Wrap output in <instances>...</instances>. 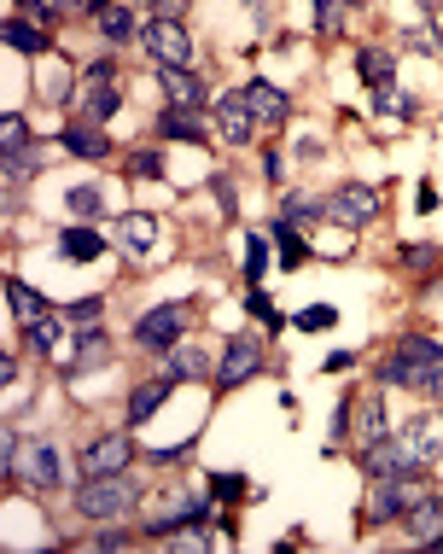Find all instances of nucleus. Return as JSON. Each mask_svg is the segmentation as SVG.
<instances>
[{
	"mask_svg": "<svg viewBox=\"0 0 443 554\" xmlns=\"http://www.w3.org/2000/svg\"><path fill=\"white\" fill-rule=\"evenodd\" d=\"M129 508H135V485H129L123 473H111V479H88V485L76 490V514H82V520H94V525L123 520Z\"/></svg>",
	"mask_w": 443,
	"mask_h": 554,
	"instance_id": "1",
	"label": "nucleus"
},
{
	"mask_svg": "<svg viewBox=\"0 0 443 554\" xmlns=\"http://www.w3.org/2000/svg\"><path fill=\"white\" fill-rule=\"evenodd\" d=\"M438 362H443V350L432 339H403V345L379 362V385H426V374Z\"/></svg>",
	"mask_w": 443,
	"mask_h": 554,
	"instance_id": "2",
	"label": "nucleus"
},
{
	"mask_svg": "<svg viewBox=\"0 0 443 554\" xmlns=\"http://www.w3.org/2000/svg\"><path fill=\"white\" fill-rule=\"evenodd\" d=\"M140 41H146V59H152V65H181V70H187V65H193V53H199L175 18H152V24L140 30Z\"/></svg>",
	"mask_w": 443,
	"mask_h": 554,
	"instance_id": "3",
	"label": "nucleus"
},
{
	"mask_svg": "<svg viewBox=\"0 0 443 554\" xmlns=\"http://www.w3.org/2000/svg\"><path fill=\"white\" fill-rule=\"evenodd\" d=\"M135 461V444H129V432H111V438H94L88 450H82V479H111V473H123Z\"/></svg>",
	"mask_w": 443,
	"mask_h": 554,
	"instance_id": "4",
	"label": "nucleus"
},
{
	"mask_svg": "<svg viewBox=\"0 0 443 554\" xmlns=\"http://www.w3.org/2000/svg\"><path fill=\"white\" fill-rule=\"evenodd\" d=\"M181 327H187V304H158L135 321V345L146 350H170L181 345Z\"/></svg>",
	"mask_w": 443,
	"mask_h": 554,
	"instance_id": "5",
	"label": "nucleus"
},
{
	"mask_svg": "<svg viewBox=\"0 0 443 554\" xmlns=\"http://www.w3.org/2000/svg\"><path fill=\"white\" fill-rule=\"evenodd\" d=\"M327 216L344 222V228H368V222L379 216V193L368 187V181H344L339 193L327 199Z\"/></svg>",
	"mask_w": 443,
	"mask_h": 554,
	"instance_id": "6",
	"label": "nucleus"
},
{
	"mask_svg": "<svg viewBox=\"0 0 443 554\" xmlns=\"http://www.w3.org/2000/svg\"><path fill=\"white\" fill-rule=\"evenodd\" d=\"M414 467H420V461L409 455V444H403V438H391V432L374 438L368 455H362V473H368V479H409Z\"/></svg>",
	"mask_w": 443,
	"mask_h": 554,
	"instance_id": "7",
	"label": "nucleus"
},
{
	"mask_svg": "<svg viewBox=\"0 0 443 554\" xmlns=\"http://www.w3.org/2000/svg\"><path fill=\"white\" fill-rule=\"evenodd\" d=\"M111 245L123 251V257H135V263H146V257H158V222L152 216H117L111 222Z\"/></svg>",
	"mask_w": 443,
	"mask_h": 554,
	"instance_id": "8",
	"label": "nucleus"
},
{
	"mask_svg": "<svg viewBox=\"0 0 443 554\" xmlns=\"http://www.w3.org/2000/svg\"><path fill=\"white\" fill-rule=\"evenodd\" d=\"M18 473H24L30 485H41V490L65 485V467H59V444H53V438H35V444H24V450H18Z\"/></svg>",
	"mask_w": 443,
	"mask_h": 554,
	"instance_id": "9",
	"label": "nucleus"
},
{
	"mask_svg": "<svg viewBox=\"0 0 443 554\" xmlns=\"http://www.w3.org/2000/svg\"><path fill=\"white\" fill-rule=\"evenodd\" d=\"M82 100H88V117L94 123H105V117H117V105H123V94H117V76H111V65H88V76H82Z\"/></svg>",
	"mask_w": 443,
	"mask_h": 554,
	"instance_id": "10",
	"label": "nucleus"
},
{
	"mask_svg": "<svg viewBox=\"0 0 443 554\" xmlns=\"http://www.w3.org/2000/svg\"><path fill=\"white\" fill-rule=\"evenodd\" d=\"M216 129L228 146H251V129H257V111L245 105V94H222L216 100Z\"/></svg>",
	"mask_w": 443,
	"mask_h": 554,
	"instance_id": "11",
	"label": "nucleus"
},
{
	"mask_svg": "<svg viewBox=\"0 0 443 554\" xmlns=\"http://www.w3.org/2000/svg\"><path fill=\"white\" fill-rule=\"evenodd\" d=\"M397 438H403V444H409V455L426 467V461H438V455H443V415H414Z\"/></svg>",
	"mask_w": 443,
	"mask_h": 554,
	"instance_id": "12",
	"label": "nucleus"
},
{
	"mask_svg": "<svg viewBox=\"0 0 443 554\" xmlns=\"http://www.w3.org/2000/svg\"><path fill=\"white\" fill-rule=\"evenodd\" d=\"M59 362H65L70 374H88V368L111 362V339H105L100 327H88V321H82V327H76V350H65Z\"/></svg>",
	"mask_w": 443,
	"mask_h": 554,
	"instance_id": "13",
	"label": "nucleus"
},
{
	"mask_svg": "<svg viewBox=\"0 0 443 554\" xmlns=\"http://www.w3.org/2000/svg\"><path fill=\"white\" fill-rule=\"evenodd\" d=\"M374 496H368V520H403L414 502H420V490H409L403 479H374Z\"/></svg>",
	"mask_w": 443,
	"mask_h": 554,
	"instance_id": "14",
	"label": "nucleus"
},
{
	"mask_svg": "<svg viewBox=\"0 0 443 554\" xmlns=\"http://www.w3.org/2000/svg\"><path fill=\"white\" fill-rule=\"evenodd\" d=\"M257 362H263L257 339H245V333H239V339H228V350H222V374H216V380H222V385H245L251 374H257Z\"/></svg>",
	"mask_w": 443,
	"mask_h": 554,
	"instance_id": "15",
	"label": "nucleus"
},
{
	"mask_svg": "<svg viewBox=\"0 0 443 554\" xmlns=\"http://www.w3.org/2000/svg\"><path fill=\"white\" fill-rule=\"evenodd\" d=\"M175 374H158V380H146V385H135V397H129V426H146V420L158 415L164 403H170V391H175Z\"/></svg>",
	"mask_w": 443,
	"mask_h": 554,
	"instance_id": "16",
	"label": "nucleus"
},
{
	"mask_svg": "<svg viewBox=\"0 0 443 554\" xmlns=\"http://www.w3.org/2000/svg\"><path fill=\"white\" fill-rule=\"evenodd\" d=\"M239 94H245V105L257 111V123H269V129H280V123L292 117V100H286L274 82H251V88H239Z\"/></svg>",
	"mask_w": 443,
	"mask_h": 554,
	"instance_id": "17",
	"label": "nucleus"
},
{
	"mask_svg": "<svg viewBox=\"0 0 443 554\" xmlns=\"http://www.w3.org/2000/svg\"><path fill=\"white\" fill-rule=\"evenodd\" d=\"M65 152L70 158H88V164H100V158H111V140L100 135V123H70L65 135Z\"/></svg>",
	"mask_w": 443,
	"mask_h": 554,
	"instance_id": "18",
	"label": "nucleus"
},
{
	"mask_svg": "<svg viewBox=\"0 0 443 554\" xmlns=\"http://www.w3.org/2000/svg\"><path fill=\"white\" fill-rule=\"evenodd\" d=\"M158 82L170 88V105H187V111H199V105H205V82H199L193 70H181V65H158Z\"/></svg>",
	"mask_w": 443,
	"mask_h": 554,
	"instance_id": "19",
	"label": "nucleus"
},
{
	"mask_svg": "<svg viewBox=\"0 0 443 554\" xmlns=\"http://www.w3.org/2000/svg\"><path fill=\"white\" fill-rule=\"evenodd\" d=\"M403 525H409L414 543H432V537L443 531V496H420L409 514H403Z\"/></svg>",
	"mask_w": 443,
	"mask_h": 554,
	"instance_id": "20",
	"label": "nucleus"
},
{
	"mask_svg": "<svg viewBox=\"0 0 443 554\" xmlns=\"http://www.w3.org/2000/svg\"><path fill=\"white\" fill-rule=\"evenodd\" d=\"M105 245H111V234H94V228H65L59 234V251H65L70 263H94Z\"/></svg>",
	"mask_w": 443,
	"mask_h": 554,
	"instance_id": "21",
	"label": "nucleus"
},
{
	"mask_svg": "<svg viewBox=\"0 0 443 554\" xmlns=\"http://www.w3.org/2000/svg\"><path fill=\"white\" fill-rule=\"evenodd\" d=\"M205 368V345H170V356H164V374H175V380H205Z\"/></svg>",
	"mask_w": 443,
	"mask_h": 554,
	"instance_id": "22",
	"label": "nucleus"
},
{
	"mask_svg": "<svg viewBox=\"0 0 443 554\" xmlns=\"http://www.w3.org/2000/svg\"><path fill=\"white\" fill-rule=\"evenodd\" d=\"M362 76H368V88H391L397 82V53L391 47H362Z\"/></svg>",
	"mask_w": 443,
	"mask_h": 554,
	"instance_id": "23",
	"label": "nucleus"
},
{
	"mask_svg": "<svg viewBox=\"0 0 443 554\" xmlns=\"http://www.w3.org/2000/svg\"><path fill=\"white\" fill-rule=\"evenodd\" d=\"M94 24H100L105 41H129V35H135V18H129V6H117V0H100V6H94Z\"/></svg>",
	"mask_w": 443,
	"mask_h": 554,
	"instance_id": "24",
	"label": "nucleus"
},
{
	"mask_svg": "<svg viewBox=\"0 0 443 554\" xmlns=\"http://www.w3.org/2000/svg\"><path fill=\"white\" fill-rule=\"evenodd\" d=\"M158 135L164 140H205V123H199L187 105H170V111L158 117Z\"/></svg>",
	"mask_w": 443,
	"mask_h": 554,
	"instance_id": "25",
	"label": "nucleus"
},
{
	"mask_svg": "<svg viewBox=\"0 0 443 554\" xmlns=\"http://www.w3.org/2000/svg\"><path fill=\"white\" fill-rule=\"evenodd\" d=\"M59 333H65L59 315H35V321H24V339H30V350H41V356H59Z\"/></svg>",
	"mask_w": 443,
	"mask_h": 554,
	"instance_id": "26",
	"label": "nucleus"
},
{
	"mask_svg": "<svg viewBox=\"0 0 443 554\" xmlns=\"http://www.w3.org/2000/svg\"><path fill=\"white\" fill-rule=\"evenodd\" d=\"M0 41H6V47H18L24 59H35V53H47V35L35 30V24H18V18H6V30H0Z\"/></svg>",
	"mask_w": 443,
	"mask_h": 554,
	"instance_id": "27",
	"label": "nucleus"
},
{
	"mask_svg": "<svg viewBox=\"0 0 443 554\" xmlns=\"http://www.w3.org/2000/svg\"><path fill=\"white\" fill-rule=\"evenodd\" d=\"M274 240H280V263H286V269H298V263H304V257H309V245L298 240V228H292V216H280V222H274Z\"/></svg>",
	"mask_w": 443,
	"mask_h": 554,
	"instance_id": "28",
	"label": "nucleus"
},
{
	"mask_svg": "<svg viewBox=\"0 0 443 554\" xmlns=\"http://www.w3.org/2000/svg\"><path fill=\"white\" fill-rule=\"evenodd\" d=\"M65 205L76 210V216H100V210H105V193L94 187V181H76V187H65Z\"/></svg>",
	"mask_w": 443,
	"mask_h": 554,
	"instance_id": "29",
	"label": "nucleus"
},
{
	"mask_svg": "<svg viewBox=\"0 0 443 554\" xmlns=\"http://www.w3.org/2000/svg\"><path fill=\"white\" fill-rule=\"evenodd\" d=\"M6 310H12V315H24V321L47 315V310H41V298H35L30 286H18V280H6Z\"/></svg>",
	"mask_w": 443,
	"mask_h": 554,
	"instance_id": "30",
	"label": "nucleus"
},
{
	"mask_svg": "<svg viewBox=\"0 0 443 554\" xmlns=\"http://www.w3.org/2000/svg\"><path fill=\"white\" fill-rule=\"evenodd\" d=\"M263 269H269V240L251 234V240H245V280H263Z\"/></svg>",
	"mask_w": 443,
	"mask_h": 554,
	"instance_id": "31",
	"label": "nucleus"
},
{
	"mask_svg": "<svg viewBox=\"0 0 443 554\" xmlns=\"http://www.w3.org/2000/svg\"><path fill=\"white\" fill-rule=\"evenodd\" d=\"M344 6H350V0H315V24H321V35L344 30Z\"/></svg>",
	"mask_w": 443,
	"mask_h": 554,
	"instance_id": "32",
	"label": "nucleus"
},
{
	"mask_svg": "<svg viewBox=\"0 0 443 554\" xmlns=\"http://www.w3.org/2000/svg\"><path fill=\"white\" fill-rule=\"evenodd\" d=\"M0 146H6V152H24V146H30V123H24L18 111L0 123Z\"/></svg>",
	"mask_w": 443,
	"mask_h": 554,
	"instance_id": "33",
	"label": "nucleus"
},
{
	"mask_svg": "<svg viewBox=\"0 0 443 554\" xmlns=\"http://www.w3.org/2000/svg\"><path fill=\"white\" fill-rule=\"evenodd\" d=\"M403 47H414V53H438V47H443V30H438V24H414V30L403 35Z\"/></svg>",
	"mask_w": 443,
	"mask_h": 554,
	"instance_id": "34",
	"label": "nucleus"
},
{
	"mask_svg": "<svg viewBox=\"0 0 443 554\" xmlns=\"http://www.w3.org/2000/svg\"><path fill=\"white\" fill-rule=\"evenodd\" d=\"M286 216H292V222H309V216H327V205H315V199H309L304 187H298V193H286Z\"/></svg>",
	"mask_w": 443,
	"mask_h": 554,
	"instance_id": "35",
	"label": "nucleus"
},
{
	"mask_svg": "<svg viewBox=\"0 0 443 554\" xmlns=\"http://www.w3.org/2000/svg\"><path fill=\"white\" fill-rule=\"evenodd\" d=\"M35 175V152L24 146V152H6V187H18V181H30Z\"/></svg>",
	"mask_w": 443,
	"mask_h": 554,
	"instance_id": "36",
	"label": "nucleus"
},
{
	"mask_svg": "<svg viewBox=\"0 0 443 554\" xmlns=\"http://www.w3.org/2000/svg\"><path fill=\"white\" fill-rule=\"evenodd\" d=\"M374 111H379V117H409L414 105L403 100V94H397V88H374Z\"/></svg>",
	"mask_w": 443,
	"mask_h": 554,
	"instance_id": "37",
	"label": "nucleus"
},
{
	"mask_svg": "<svg viewBox=\"0 0 443 554\" xmlns=\"http://www.w3.org/2000/svg\"><path fill=\"white\" fill-rule=\"evenodd\" d=\"M129 175H135V181H164V158H158V152H135V158H129Z\"/></svg>",
	"mask_w": 443,
	"mask_h": 554,
	"instance_id": "38",
	"label": "nucleus"
},
{
	"mask_svg": "<svg viewBox=\"0 0 443 554\" xmlns=\"http://www.w3.org/2000/svg\"><path fill=\"white\" fill-rule=\"evenodd\" d=\"M385 432H391V426H385V409H379V397H368V403H362V438L374 444V438H385Z\"/></svg>",
	"mask_w": 443,
	"mask_h": 554,
	"instance_id": "39",
	"label": "nucleus"
},
{
	"mask_svg": "<svg viewBox=\"0 0 443 554\" xmlns=\"http://www.w3.org/2000/svg\"><path fill=\"white\" fill-rule=\"evenodd\" d=\"M245 304H251V315H257V321H269V327H280V315H274L269 292H257V286H251V292H245Z\"/></svg>",
	"mask_w": 443,
	"mask_h": 554,
	"instance_id": "40",
	"label": "nucleus"
},
{
	"mask_svg": "<svg viewBox=\"0 0 443 554\" xmlns=\"http://www.w3.org/2000/svg\"><path fill=\"white\" fill-rule=\"evenodd\" d=\"M298 327H304V333H327V327H333V310H327V304H315V310L298 315Z\"/></svg>",
	"mask_w": 443,
	"mask_h": 554,
	"instance_id": "41",
	"label": "nucleus"
},
{
	"mask_svg": "<svg viewBox=\"0 0 443 554\" xmlns=\"http://www.w3.org/2000/svg\"><path fill=\"white\" fill-rule=\"evenodd\" d=\"M100 310H105L100 298H82V304H70L65 310V321H100Z\"/></svg>",
	"mask_w": 443,
	"mask_h": 554,
	"instance_id": "42",
	"label": "nucleus"
},
{
	"mask_svg": "<svg viewBox=\"0 0 443 554\" xmlns=\"http://www.w3.org/2000/svg\"><path fill=\"white\" fill-rule=\"evenodd\" d=\"M210 490H216V496H239V490H245V479H234V473H216V479H210Z\"/></svg>",
	"mask_w": 443,
	"mask_h": 554,
	"instance_id": "43",
	"label": "nucleus"
},
{
	"mask_svg": "<svg viewBox=\"0 0 443 554\" xmlns=\"http://www.w3.org/2000/svg\"><path fill=\"white\" fill-rule=\"evenodd\" d=\"M0 461H6V467H18V432H12V426L0 432Z\"/></svg>",
	"mask_w": 443,
	"mask_h": 554,
	"instance_id": "44",
	"label": "nucleus"
},
{
	"mask_svg": "<svg viewBox=\"0 0 443 554\" xmlns=\"http://www.w3.org/2000/svg\"><path fill=\"white\" fill-rule=\"evenodd\" d=\"M146 6H152V18H175V24H181V6H187V0H146Z\"/></svg>",
	"mask_w": 443,
	"mask_h": 554,
	"instance_id": "45",
	"label": "nucleus"
},
{
	"mask_svg": "<svg viewBox=\"0 0 443 554\" xmlns=\"http://www.w3.org/2000/svg\"><path fill=\"white\" fill-rule=\"evenodd\" d=\"M426 391H432V397H443V362L432 368V374H426Z\"/></svg>",
	"mask_w": 443,
	"mask_h": 554,
	"instance_id": "46",
	"label": "nucleus"
},
{
	"mask_svg": "<svg viewBox=\"0 0 443 554\" xmlns=\"http://www.w3.org/2000/svg\"><path fill=\"white\" fill-rule=\"evenodd\" d=\"M59 6H100V0H59Z\"/></svg>",
	"mask_w": 443,
	"mask_h": 554,
	"instance_id": "47",
	"label": "nucleus"
},
{
	"mask_svg": "<svg viewBox=\"0 0 443 554\" xmlns=\"http://www.w3.org/2000/svg\"><path fill=\"white\" fill-rule=\"evenodd\" d=\"M432 549H438V554H443V531H438V537H432Z\"/></svg>",
	"mask_w": 443,
	"mask_h": 554,
	"instance_id": "48",
	"label": "nucleus"
},
{
	"mask_svg": "<svg viewBox=\"0 0 443 554\" xmlns=\"http://www.w3.org/2000/svg\"><path fill=\"white\" fill-rule=\"evenodd\" d=\"M350 6H362V0H350Z\"/></svg>",
	"mask_w": 443,
	"mask_h": 554,
	"instance_id": "49",
	"label": "nucleus"
}]
</instances>
